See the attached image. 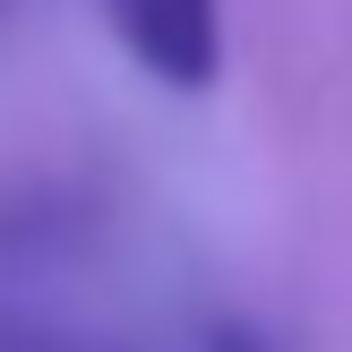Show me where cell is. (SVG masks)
Here are the masks:
<instances>
[{"instance_id":"cell-3","label":"cell","mask_w":352,"mask_h":352,"mask_svg":"<svg viewBox=\"0 0 352 352\" xmlns=\"http://www.w3.org/2000/svg\"><path fill=\"white\" fill-rule=\"evenodd\" d=\"M198 352H267V336H258V327H241V318H215L198 336Z\"/></svg>"},{"instance_id":"cell-1","label":"cell","mask_w":352,"mask_h":352,"mask_svg":"<svg viewBox=\"0 0 352 352\" xmlns=\"http://www.w3.org/2000/svg\"><path fill=\"white\" fill-rule=\"evenodd\" d=\"M112 43L172 95H206L223 78V0H95Z\"/></svg>"},{"instance_id":"cell-2","label":"cell","mask_w":352,"mask_h":352,"mask_svg":"<svg viewBox=\"0 0 352 352\" xmlns=\"http://www.w3.org/2000/svg\"><path fill=\"white\" fill-rule=\"evenodd\" d=\"M0 352H129V344L60 318V309H0Z\"/></svg>"}]
</instances>
